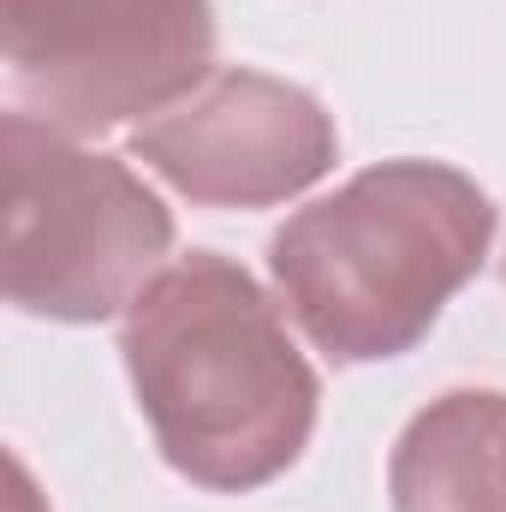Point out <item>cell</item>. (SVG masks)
<instances>
[{
    "label": "cell",
    "instance_id": "1",
    "mask_svg": "<svg viewBox=\"0 0 506 512\" xmlns=\"http://www.w3.org/2000/svg\"><path fill=\"white\" fill-rule=\"evenodd\" d=\"M120 358L161 459L209 495H251L310 447L322 382L233 256L167 262L131 298Z\"/></svg>",
    "mask_w": 506,
    "mask_h": 512
},
{
    "label": "cell",
    "instance_id": "2",
    "mask_svg": "<svg viewBox=\"0 0 506 512\" xmlns=\"http://www.w3.org/2000/svg\"><path fill=\"white\" fill-rule=\"evenodd\" d=\"M495 239L489 191L453 161L399 155L352 173L268 239L286 316L334 364L405 358L483 268Z\"/></svg>",
    "mask_w": 506,
    "mask_h": 512
},
{
    "label": "cell",
    "instance_id": "3",
    "mask_svg": "<svg viewBox=\"0 0 506 512\" xmlns=\"http://www.w3.org/2000/svg\"><path fill=\"white\" fill-rule=\"evenodd\" d=\"M0 286L42 322H108L167 268L173 209L120 155L24 108L0 114Z\"/></svg>",
    "mask_w": 506,
    "mask_h": 512
},
{
    "label": "cell",
    "instance_id": "4",
    "mask_svg": "<svg viewBox=\"0 0 506 512\" xmlns=\"http://www.w3.org/2000/svg\"><path fill=\"white\" fill-rule=\"evenodd\" d=\"M12 108L90 137L149 120L215 72L209 0H0Z\"/></svg>",
    "mask_w": 506,
    "mask_h": 512
},
{
    "label": "cell",
    "instance_id": "5",
    "mask_svg": "<svg viewBox=\"0 0 506 512\" xmlns=\"http://www.w3.org/2000/svg\"><path fill=\"white\" fill-rule=\"evenodd\" d=\"M131 155L203 209H274L340 155L334 114L256 66H215L191 96L131 126Z\"/></svg>",
    "mask_w": 506,
    "mask_h": 512
},
{
    "label": "cell",
    "instance_id": "6",
    "mask_svg": "<svg viewBox=\"0 0 506 512\" xmlns=\"http://www.w3.org/2000/svg\"><path fill=\"white\" fill-rule=\"evenodd\" d=\"M393 512H506V393L453 387L429 399L387 459Z\"/></svg>",
    "mask_w": 506,
    "mask_h": 512
}]
</instances>
